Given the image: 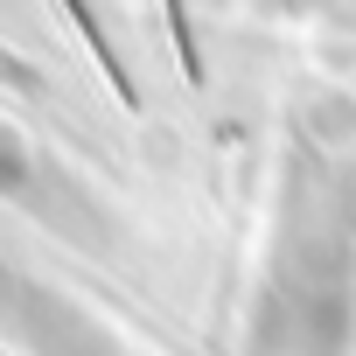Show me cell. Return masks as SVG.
Listing matches in <instances>:
<instances>
[{
  "instance_id": "obj_1",
  "label": "cell",
  "mask_w": 356,
  "mask_h": 356,
  "mask_svg": "<svg viewBox=\"0 0 356 356\" xmlns=\"http://www.w3.org/2000/svg\"><path fill=\"white\" fill-rule=\"evenodd\" d=\"M63 8H70V22H77V35L91 42V56H98V70H105V84H112V91H119L126 105H133V77H126V63H119V49L105 42V29H98V15L84 8V0H63Z\"/></svg>"
},
{
  "instance_id": "obj_2",
  "label": "cell",
  "mask_w": 356,
  "mask_h": 356,
  "mask_svg": "<svg viewBox=\"0 0 356 356\" xmlns=\"http://www.w3.org/2000/svg\"><path fill=\"white\" fill-rule=\"evenodd\" d=\"M168 8V35H175V56H182V77L203 84V49H196V29H189V8L182 0H161Z\"/></svg>"
}]
</instances>
